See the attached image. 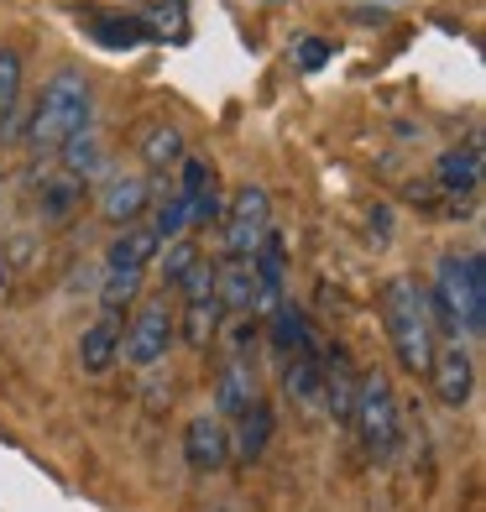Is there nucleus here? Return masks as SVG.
Masks as SVG:
<instances>
[{
  "label": "nucleus",
  "mask_w": 486,
  "mask_h": 512,
  "mask_svg": "<svg viewBox=\"0 0 486 512\" xmlns=\"http://www.w3.org/2000/svg\"><path fill=\"white\" fill-rule=\"evenodd\" d=\"M424 304H429V324L439 335H481L486 330V267H481V256H445L434 272V288L424 293Z\"/></svg>",
  "instance_id": "f257e3e1"
},
{
  "label": "nucleus",
  "mask_w": 486,
  "mask_h": 512,
  "mask_svg": "<svg viewBox=\"0 0 486 512\" xmlns=\"http://www.w3.org/2000/svg\"><path fill=\"white\" fill-rule=\"evenodd\" d=\"M377 309H382V330L398 366L408 377H429V361H434V324H429V304H424V288L413 277H387L382 293H377Z\"/></svg>",
  "instance_id": "f03ea898"
},
{
  "label": "nucleus",
  "mask_w": 486,
  "mask_h": 512,
  "mask_svg": "<svg viewBox=\"0 0 486 512\" xmlns=\"http://www.w3.org/2000/svg\"><path fill=\"white\" fill-rule=\"evenodd\" d=\"M89 115H95V100H89V84L84 74H53L48 89L37 100V115H32V147H63L68 136L89 131Z\"/></svg>",
  "instance_id": "7ed1b4c3"
},
{
  "label": "nucleus",
  "mask_w": 486,
  "mask_h": 512,
  "mask_svg": "<svg viewBox=\"0 0 486 512\" xmlns=\"http://www.w3.org/2000/svg\"><path fill=\"white\" fill-rule=\"evenodd\" d=\"M351 424L361 434V445L372 455H392L403 439V413H398V398H392V382L382 371H366L356 382V408H351Z\"/></svg>",
  "instance_id": "20e7f679"
},
{
  "label": "nucleus",
  "mask_w": 486,
  "mask_h": 512,
  "mask_svg": "<svg viewBox=\"0 0 486 512\" xmlns=\"http://www.w3.org/2000/svg\"><path fill=\"white\" fill-rule=\"evenodd\" d=\"M173 340H178L173 309L162 304V298H152V304L136 309L131 330L121 335V361H131V366H142V371H147V366H157V361H168Z\"/></svg>",
  "instance_id": "39448f33"
},
{
  "label": "nucleus",
  "mask_w": 486,
  "mask_h": 512,
  "mask_svg": "<svg viewBox=\"0 0 486 512\" xmlns=\"http://www.w3.org/2000/svg\"><path fill=\"white\" fill-rule=\"evenodd\" d=\"M267 230H272V199H267V189L246 183V189H236V199H230V209H225V256L251 262V251L267 241Z\"/></svg>",
  "instance_id": "423d86ee"
},
{
  "label": "nucleus",
  "mask_w": 486,
  "mask_h": 512,
  "mask_svg": "<svg viewBox=\"0 0 486 512\" xmlns=\"http://www.w3.org/2000/svg\"><path fill=\"white\" fill-rule=\"evenodd\" d=\"M429 382H434V398L445 408H466L476 398V361L460 340L450 345H434V361H429Z\"/></svg>",
  "instance_id": "0eeeda50"
},
{
  "label": "nucleus",
  "mask_w": 486,
  "mask_h": 512,
  "mask_svg": "<svg viewBox=\"0 0 486 512\" xmlns=\"http://www.w3.org/2000/svg\"><path fill=\"white\" fill-rule=\"evenodd\" d=\"M183 460H189L194 476H215L220 465L230 460V429H225V418H215V413L189 418V429H183Z\"/></svg>",
  "instance_id": "6e6552de"
},
{
  "label": "nucleus",
  "mask_w": 486,
  "mask_h": 512,
  "mask_svg": "<svg viewBox=\"0 0 486 512\" xmlns=\"http://www.w3.org/2000/svg\"><path fill=\"white\" fill-rule=\"evenodd\" d=\"M215 304H220L225 319L257 314V277H251V262L225 256V262L215 267Z\"/></svg>",
  "instance_id": "1a4fd4ad"
},
{
  "label": "nucleus",
  "mask_w": 486,
  "mask_h": 512,
  "mask_svg": "<svg viewBox=\"0 0 486 512\" xmlns=\"http://www.w3.org/2000/svg\"><path fill=\"white\" fill-rule=\"evenodd\" d=\"M152 204V183L147 178H131V173H121V178H110L105 183V194H100V215L110 220V225H136L142 220V209Z\"/></svg>",
  "instance_id": "9d476101"
},
{
  "label": "nucleus",
  "mask_w": 486,
  "mask_h": 512,
  "mask_svg": "<svg viewBox=\"0 0 486 512\" xmlns=\"http://www.w3.org/2000/svg\"><path fill=\"white\" fill-rule=\"evenodd\" d=\"M157 246L162 241L152 236V225H126L121 236L110 241V251H105V272H147Z\"/></svg>",
  "instance_id": "9b49d317"
},
{
  "label": "nucleus",
  "mask_w": 486,
  "mask_h": 512,
  "mask_svg": "<svg viewBox=\"0 0 486 512\" xmlns=\"http://www.w3.org/2000/svg\"><path fill=\"white\" fill-rule=\"evenodd\" d=\"M251 403H257V371L251 361H225L220 382H215V418H241Z\"/></svg>",
  "instance_id": "f8f14e48"
},
{
  "label": "nucleus",
  "mask_w": 486,
  "mask_h": 512,
  "mask_svg": "<svg viewBox=\"0 0 486 512\" xmlns=\"http://www.w3.org/2000/svg\"><path fill=\"white\" fill-rule=\"evenodd\" d=\"M178 335L194 345V351H210V340L225 330V314H220V304H215V293L210 298H183V309H178Z\"/></svg>",
  "instance_id": "ddd939ff"
},
{
  "label": "nucleus",
  "mask_w": 486,
  "mask_h": 512,
  "mask_svg": "<svg viewBox=\"0 0 486 512\" xmlns=\"http://www.w3.org/2000/svg\"><path fill=\"white\" fill-rule=\"evenodd\" d=\"M115 361H121V330H115V319L89 324V330L79 335V366L89 371V377H100V371H110Z\"/></svg>",
  "instance_id": "4468645a"
},
{
  "label": "nucleus",
  "mask_w": 486,
  "mask_h": 512,
  "mask_svg": "<svg viewBox=\"0 0 486 512\" xmlns=\"http://www.w3.org/2000/svg\"><path fill=\"white\" fill-rule=\"evenodd\" d=\"M267 439H272V408H267V403H251V408L241 413V424L230 429V455L251 465V460L267 450Z\"/></svg>",
  "instance_id": "2eb2a0df"
},
{
  "label": "nucleus",
  "mask_w": 486,
  "mask_h": 512,
  "mask_svg": "<svg viewBox=\"0 0 486 512\" xmlns=\"http://www.w3.org/2000/svg\"><path fill=\"white\" fill-rule=\"evenodd\" d=\"M189 157L183 152V131L178 126H168V121H152L147 131H142V162L152 173H168V168H178V162Z\"/></svg>",
  "instance_id": "dca6fc26"
},
{
  "label": "nucleus",
  "mask_w": 486,
  "mask_h": 512,
  "mask_svg": "<svg viewBox=\"0 0 486 512\" xmlns=\"http://www.w3.org/2000/svg\"><path fill=\"white\" fill-rule=\"evenodd\" d=\"M439 189L445 194H476V183H481V147H466V152H445L439 157Z\"/></svg>",
  "instance_id": "f3484780"
},
{
  "label": "nucleus",
  "mask_w": 486,
  "mask_h": 512,
  "mask_svg": "<svg viewBox=\"0 0 486 512\" xmlns=\"http://www.w3.org/2000/svg\"><path fill=\"white\" fill-rule=\"evenodd\" d=\"M272 345L277 351H298V356H314V335H309V324H304V314H298L293 304H277L272 309Z\"/></svg>",
  "instance_id": "a211bd4d"
},
{
  "label": "nucleus",
  "mask_w": 486,
  "mask_h": 512,
  "mask_svg": "<svg viewBox=\"0 0 486 512\" xmlns=\"http://www.w3.org/2000/svg\"><path fill=\"white\" fill-rule=\"evenodd\" d=\"M58 157H63V173H68V178H95V173H100V162H105L100 136H95V131L68 136V142L58 147Z\"/></svg>",
  "instance_id": "6ab92c4d"
},
{
  "label": "nucleus",
  "mask_w": 486,
  "mask_h": 512,
  "mask_svg": "<svg viewBox=\"0 0 486 512\" xmlns=\"http://www.w3.org/2000/svg\"><path fill=\"white\" fill-rule=\"evenodd\" d=\"M147 272H105V288H100V309L105 319H121V309H131L142 298Z\"/></svg>",
  "instance_id": "aec40b11"
},
{
  "label": "nucleus",
  "mask_w": 486,
  "mask_h": 512,
  "mask_svg": "<svg viewBox=\"0 0 486 512\" xmlns=\"http://www.w3.org/2000/svg\"><path fill=\"white\" fill-rule=\"evenodd\" d=\"M152 262H157V272H162V283H168V288H178L183 277H189V267L199 262V246H194L189 236H178V241H162Z\"/></svg>",
  "instance_id": "412c9836"
},
{
  "label": "nucleus",
  "mask_w": 486,
  "mask_h": 512,
  "mask_svg": "<svg viewBox=\"0 0 486 512\" xmlns=\"http://www.w3.org/2000/svg\"><path fill=\"white\" fill-rule=\"evenodd\" d=\"M283 387H288V398H298V403L314 408V403L324 398V371H319V361H314V356H298V361L288 366Z\"/></svg>",
  "instance_id": "4be33fe9"
},
{
  "label": "nucleus",
  "mask_w": 486,
  "mask_h": 512,
  "mask_svg": "<svg viewBox=\"0 0 486 512\" xmlns=\"http://www.w3.org/2000/svg\"><path fill=\"white\" fill-rule=\"evenodd\" d=\"M74 199H79V178H68V173L48 178L42 183V220H63Z\"/></svg>",
  "instance_id": "5701e85b"
},
{
  "label": "nucleus",
  "mask_w": 486,
  "mask_h": 512,
  "mask_svg": "<svg viewBox=\"0 0 486 512\" xmlns=\"http://www.w3.org/2000/svg\"><path fill=\"white\" fill-rule=\"evenodd\" d=\"M16 100H21V53L0 48V121L16 110Z\"/></svg>",
  "instance_id": "b1692460"
},
{
  "label": "nucleus",
  "mask_w": 486,
  "mask_h": 512,
  "mask_svg": "<svg viewBox=\"0 0 486 512\" xmlns=\"http://www.w3.org/2000/svg\"><path fill=\"white\" fill-rule=\"evenodd\" d=\"M89 32H95L100 42H110V48H121V42H126V48H131V42H147L142 21H105V16H95V21H89Z\"/></svg>",
  "instance_id": "393cba45"
},
{
  "label": "nucleus",
  "mask_w": 486,
  "mask_h": 512,
  "mask_svg": "<svg viewBox=\"0 0 486 512\" xmlns=\"http://www.w3.org/2000/svg\"><path fill=\"white\" fill-rule=\"evenodd\" d=\"M324 58H330V42H319V37L298 42V68H309V74H314V68H324Z\"/></svg>",
  "instance_id": "a878e982"
},
{
  "label": "nucleus",
  "mask_w": 486,
  "mask_h": 512,
  "mask_svg": "<svg viewBox=\"0 0 486 512\" xmlns=\"http://www.w3.org/2000/svg\"><path fill=\"white\" fill-rule=\"evenodd\" d=\"M372 241H377V246H387V241H392V209H387V204H377V209H372Z\"/></svg>",
  "instance_id": "bb28decb"
},
{
  "label": "nucleus",
  "mask_w": 486,
  "mask_h": 512,
  "mask_svg": "<svg viewBox=\"0 0 486 512\" xmlns=\"http://www.w3.org/2000/svg\"><path fill=\"white\" fill-rule=\"evenodd\" d=\"M0 267H6V256H0ZM0 288H6V272H0Z\"/></svg>",
  "instance_id": "cd10ccee"
}]
</instances>
